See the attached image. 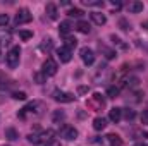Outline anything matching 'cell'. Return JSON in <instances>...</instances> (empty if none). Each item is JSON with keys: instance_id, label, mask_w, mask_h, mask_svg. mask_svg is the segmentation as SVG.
<instances>
[{"instance_id": "8", "label": "cell", "mask_w": 148, "mask_h": 146, "mask_svg": "<svg viewBox=\"0 0 148 146\" xmlns=\"http://www.w3.org/2000/svg\"><path fill=\"white\" fill-rule=\"evenodd\" d=\"M59 134L64 138V139H67V141H73V139H77V129H74L73 126H62L60 127V131H59Z\"/></svg>"}, {"instance_id": "12", "label": "cell", "mask_w": 148, "mask_h": 146, "mask_svg": "<svg viewBox=\"0 0 148 146\" xmlns=\"http://www.w3.org/2000/svg\"><path fill=\"white\" fill-rule=\"evenodd\" d=\"M45 12H47V16L52 19V21H55L57 17H59V10H57V5L55 3H47V7H45Z\"/></svg>"}, {"instance_id": "30", "label": "cell", "mask_w": 148, "mask_h": 146, "mask_svg": "<svg viewBox=\"0 0 148 146\" xmlns=\"http://www.w3.org/2000/svg\"><path fill=\"white\" fill-rule=\"evenodd\" d=\"M33 77H35V81H36L38 84H43V83H47V76H45L43 72H36Z\"/></svg>"}, {"instance_id": "37", "label": "cell", "mask_w": 148, "mask_h": 146, "mask_svg": "<svg viewBox=\"0 0 148 146\" xmlns=\"http://www.w3.org/2000/svg\"><path fill=\"white\" fill-rule=\"evenodd\" d=\"M77 93H79V95L88 93V86H79V88H77Z\"/></svg>"}, {"instance_id": "35", "label": "cell", "mask_w": 148, "mask_h": 146, "mask_svg": "<svg viewBox=\"0 0 148 146\" xmlns=\"http://www.w3.org/2000/svg\"><path fill=\"white\" fill-rule=\"evenodd\" d=\"M119 26H121V29H124V31H127V29H129V24H127V21H126V19H121V21H119Z\"/></svg>"}, {"instance_id": "20", "label": "cell", "mask_w": 148, "mask_h": 146, "mask_svg": "<svg viewBox=\"0 0 148 146\" xmlns=\"http://www.w3.org/2000/svg\"><path fill=\"white\" fill-rule=\"evenodd\" d=\"M43 52H50L52 48H53V40L48 36V38H43V41H41V46H40Z\"/></svg>"}, {"instance_id": "25", "label": "cell", "mask_w": 148, "mask_h": 146, "mask_svg": "<svg viewBox=\"0 0 148 146\" xmlns=\"http://www.w3.org/2000/svg\"><path fill=\"white\" fill-rule=\"evenodd\" d=\"M10 41V31H0V45H7Z\"/></svg>"}, {"instance_id": "41", "label": "cell", "mask_w": 148, "mask_h": 146, "mask_svg": "<svg viewBox=\"0 0 148 146\" xmlns=\"http://www.w3.org/2000/svg\"><path fill=\"white\" fill-rule=\"evenodd\" d=\"M3 146H10V145H3Z\"/></svg>"}, {"instance_id": "7", "label": "cell", "mask_w": 148, "mask_h": 146, "mask_svg": "<svg viewBox=\"0 0 148 146\" xmlns=\"http://www.w3.org/2000/svg\"><path fill=\"white\" fill-rule=\"evenodd\" d=\"M57 69H59V65H57V62L53 59H47L43 62V65H41V72L45 74L47 77L48 76H55L57 74Z\"/></svg>"}, {"instance_id": "24", "label": "cell", "mask_w": 148, "mask_h": 146, "mask_svg": "<svg viewBox=\"0 0 148 146\" xmlns=\"http://www.w3.org/2000/svg\"><path fill=\"white\" fill-rule=\"evenodd\" d=\"M76 45H77V40L73 36H66V43H64V46L66 48H69V50H73V48H76Z\"/></svg>"}, {"instance_id": "19", "label": "cell", "mask_w": 148, "mask_h": 146, "mask_svg": "<svg viewBox=\"0 0 148 146\" xmlns=\"http://www.w3.org/2000/svg\"><path fill=\"white\" fill-rule=\"evenodd\" d=\"M76 29H77L79 33H83V35H88V33L91 31V28H90V24H88L86 21H77V24H76Z\"/></svg>"}, {"instance_id": "26", "label": "cell", "mask_w": 148, "mask_h": 146, "mask_svg": "<svg viewBox=\"0 0 148 146\" xmlns=\"http://www.w3.org/2000/svg\"><path fill=\"white\" fill-rule=\"evenodd\" d=\"M67 14H69L71 17H83V16H84V12H83L81 9H77V7H73V9H69V10H67Z\"/></svg>"}, {"instance_id": "1", "label": "cell", "mask_w": 148, "mask_h": 146, "mask_svg": "<svg viewBox=\"0 0 148 146\" xmlns=\"http://www.w3.org/2000/svg\"><path fill=\"white\" fill-rule=\"evenodd\" d=\"M53 136H55V132H53L52 129H47V131H41V132H33V134H29V136H28V141H29L31 145H47V143H50V141L53 139Z\"/></svg>"}, {"instance_id": "28", "label": "cell", "mask_w": 148, "mask_h": 146, "mask_svg": "<svg viewBox=\"0 0 148 146\" xmlns=\"http://www.w3.org/2000/svg\"><path fill=\"white\" fill-rule=\"evenodd\" d=\"M17 35H19L21 40H31V38H33V33H31V31H28V29H19V31H17Z\"/></svg>"}, {"instance_id": "23", "label": "cell", "mask_w": 148, "mask_h": 146, "mask_svg": "<svg viewBox=\"0 0 148 146\" xmlns=\"http://www.w3.org/2000/svg\"><path fill=\"white\" fill-rule=\"evenodd\" d=\"M119 93H121V88H119V86H110V88L107 89V96H109V98H117Z\"/></svg>"}, {"instance_id": "31", "label": "cell", "mask_w": 148, "mask_h": 146, "mask_svg": "<svg viewBox=\"0 0 148 146\" xmlns=\"http://www.w3.org/2000/svg\"><path fill=\"white\" fill-rule=\"evenodd\" d=\"M26 96H28V95H26L24 91H14V93H12V98H14V100H21V102H23V100H26Z\"/></svg>"}, {"instance_id": "21", "label": "cell", "mask_w": 148, "mask_h": 146, "mask_svg": "<svg viewBox=\"0 0 148 146\" xmlns=\"http://www.w3.org/2000/svg\"><path fill=\"white\" fill-rule=\"evenodd\" d=\"M5 138H7L9 141H16V139L19 138V132H17L14 127H9V129H5Z\"/></svg>"}, {"instance_id": "10", "label": "cell", "mask_w": 148, "mask_h": 146, "mask_svg": "<svg viewBox=\"0 0 148 146\" xmlns=\"http://www.w3.org/2000/svg\"><path fill=\"white\" fill-rule=\"evenodd\" d=\"M57 57L60 59V62L67 64V62H71V59H73V50H69V48H66V46H60V48L57 50Z\"/></svg>"}, {"instance_id": "32", "label": "cell", "mask_w": 148, "mask_h": 146, "mask_svg": "<svg viewBox=\"0 0 148 146\" xmlns=\"http://www.w3.org/2000/svg\"><path fill=\"white\" fill-rule=\"evenodd\" d=\"M110 40L114 41V45H119V46H121V48H124V50L127 48V45H124V43H122V40H121L119 36H115V35H112V36H110Z\"/></svg>"}, {"instance_id": "17", "label": "cell", "mask_w": 148, "mask_h": 146, "mask_svg": "<svg viewBox=\"0 0 148 146\" xmlns=\"http://www.w3.org/2000/svg\"><path fill=\"white\" fill-rule=\"evenodd\" d=\"M71 29H73V24H71L69 21H62L60 26H59V33H60L62 36H67V35L71 33Z\"/></svg>"}, {"instance_id": "18", "label": "cell", "mask_w": 148, "mask_h": 146, "mask_svg": "<svg viewBox=\"0 0 148 146\" xmlns=\"http://www.w3.org/2000/svg\"><path fill=\"white\" fill-rule=\"evenodd\" d=\"M105 126H107V120H105L103 117H97V119H93V129H95V131H103Z\"/></svg>"}, {"instance_id": "11", "label": "cell", "mask_w": 148, "mask_h": 146, "mask_svg": "<svg viewBox=\"0 0 148 146\" xmlns=\"http://www.w3.org/2000/svg\"><path fill=\"white\" fill-rule=\"evenodd\" d=\"M98 50H100V52L105 55V59H109V60H112V59H115V57H117V52H115V50H112V48H109V46H105L102 41L98 43Z\"/></svg>"}, {"instance_id": "22", "label": "cell", "mask_w": 148, "mask_h": 146, "mask_svg": "<svg viewBox=\"0 0 148 146\" xmlns=\"http://www.w3.org/2000/svg\"><path fill=\"white\" fill-rule=\"evenodd\" d=\"M64 119H66V113H64L62 110H55V112L52 113V120H53L55 124H60Z\"/></svg>"}, {"instance_id": "36", "label": "cell", "mask_w": 148, "mask_h": 146, "mask_svg": "<svg viewBox=\"0 0 148 146\" xmlns=\"http://www.w3.org/2000/svg\"><path fill=\"white\" fill-rule=\"evenodd\" d=\"M141 124L148 126V110H143V113H141Z\"/></svg>"}, {"instance_id": "38", "label": "cell", "mask_w": 148, "mask_h": 146, "mask_svg": "<svg viewBox=\"0 0 148 146\" xmlns=\"http://www.w3.org/2000/svg\"><path fill=\"white\" fill-rule=\"evenodd\" d=\"M110 3L114 5V7H115V9H117V10H119V9L122 7V2H119V0H112Z\"/></svg>"}, {"instance_id": "9", "label": "cell", "mask_w": 148, "mask_h": 146, "mask_svg": "<svg viewBox=\"0 0 148 146\" xmlns=\"http://www.w3.org/2000/svg\"><path fill=\"white\" fill-rule=\"evenodd\" d=\"M79 55H81V60H83L86 65H91V64L95 62V53H93V50H91V48H88V46L81 48Z\"/></svg>"}, {"instance_id": "33", "label": "cell", "mask_w": 148, "mask_h": 146, "mask_svg": "<svg viewBox=\"0 0 148 146\" xmlns=\"http://www.w3.org/2000/svg\"><path fill=\"white\" fill-rule=\"evenodd\" d=\"M134 146H148V134H143L141 138H140V141H136Z\"/></svg>"}, {"instance_id": "2", "label": "cell", "mask_w": 148, "mask_h": 146, "mask_svg": "<svg viewBox=\"0 0 148 146\" xmlns=\"http://www.w3.org/2000/svg\"><path fill=\"white\" fill-rule=\"evenodd\" d=\"M43 110H45V105L41 102H31V103H28L23 110L17 112V117L19 119H26L28 115H41Z\"/></svg>"}, {"instance_id": "15", "label": "cell", "mask_w": 148, "mask_h": 146, "mask_svg": "<svg viewBox=\"0 0 148 146\" xmlns=\"http://www.w3.org/2000/svg\"><path fill=\"white\" fill-rule=\"evenodd\" d=\"M109 119H110V122L117 124V122L122 119V108H117V107H114V108L109 112Z\"/></svg>"}, {"instance_id": "39", "label": "cell", "mask_w": 148, "mask_h": 146, "mask_svg": "<svg viewBox=\"0 0 148 146\" xmlns=\"http://www.w3.org/2000/svg\"><path fill=\"white\" fill-rule=\"evenodd\" d=\"M45 146H60V143H59V141H55V139H52L50 143H47Z\"/></svg>"}, {"instance_id": "16", "label": "cell", "mask_w": 148, "mask_h": 146, "mask_svg": "<svg viewBox=\"0 0 148 146\" xmlns=\"http://www.w3.org/2000/svg\"><path fill=\"white\" fill-rule=\"evenodd\" d=\"M107 141H109V145H110V146H122V145H124L122 138H121L119 134H114V132L107 136Z\"/></svg>"}, {"instance_id": "29", "label": "cell", "mask_w": 148, "mask_h": 146, "mask_svg": "<svg viewBox=\"0 0 148 146\" xmlns=\"http://www.w3.org/2000/svg\"><path fill=\"white\" fill-rule=\"evenodd\" d=\"M122 115H124L127 120H133V119L136 117V112H134V110H131V108H126V110H122Z\"/></svg>"}, {"instance_id": "13", "label": "cell", "mask_w": 148, "mask_h": 146, "mask_svg": "<svg viewBox=\"0 0 148 146\" xmlns=\"http://www.w3.org/2000/svg\"><path fill=\"white\" fill-rule=\"evenodd\" d=\"M90 17H91V21H93L95 24H98V26H103V24L107 23V17H105V14H102V12H91Z\"/></svg>"}, {"instance_id": "4", "label": "cell", "mask_w": 148, "mask_h": 146, "mask_svg": "<svg viewBox=\"0 0 148 146\" xmlns=\"http://www.w3.org/2000/svg\"><path fill=\"white\" fill-rule=\"evenodd\" d=\"M19 57H21V48H19V46H12V48L7 52V55H5L7 65H9L10 69H16V67L19 65Z\"/></svg>"}, {"instance_id": "3", "label": "cell", "mask_w": 148, "mask_h": 146, "mask_svg": "<svg viewBox=\"0 0 148 146\" xmlns=\"http://www.w3.org/2000/svg\"><path fill=\"white\" fill-rule=\"evenodd\" d=\"M86 105H88V108L93 110V112L103 110L105 108V98H103L100 93H93V95L90 96V100L86 102Z\"/></svg>"}, {"instance_id": "40", "label": "cell", "mask_w": 148, "mask_h": 146, "mask_svg": "<svg viewBox=\"0 0 148 146\" xmlns=\"http://www.w3.org/2000/svg\"><path fill=\"white\" fill-rule=\"evenodd\" d=\"M141 28H143V29H147V31H148V21H145V23L141 24Z\"/></svg>"}, {"instance_id": "34", "label": "cell", "mask_w": 148, "mask_h": 146, "mask_svg": "<svg viewBox=\"0 0 148 146\" xmlns=\"http://www.w3.org/2000/svg\"><path fill=\"white\" fill-rule=\"evenodd\" d=\"M9 24V16L7 14H0V28H5Z\"/></svg>"}, {"instance_id": "6", "label": "cell", "mask_w": 148, "mask_h": 146, "mask_svg": "<svg viewBox=\"0 0 148 146\" xmlns=\"http://www.w3.org/2000/svg\"><path fill=\"white\" fill-rule=\"evenodd\" d=\"M52 98L55 102H59V103H71V102L76 100V96L73 93H66V91H60V89H55L52 93Z\"/></svg>"}, {"instance_id": "27", "label": "cell", "mask_w": 148, "mask_h": 146, "mask_svg": "<svg viewBox=\"0 0 148 146\" xmlns=\"http://www.w3.org/2000/svg\"><path fill=\"white\" fill-rule=\"evenodd\" d=\"M83 3L88 5V7H103L102 0H83Z\"/></svg>"}, {"instance_id": "5", "label": "cell", "mask_w": 148, "mask_h": 146, "mask_svg": "<svg viewBox=\"0 0 148 146\" xmlns=\"http://www.w3.org/2000/svg\"><path fill=\"white\" fill-rule=\"evenodd\" d=\"M31 19H33V16H31L29 9H19L17 14H16V17H14V23H16L17 26H21V24L31 23Z\"/></svg>"}, {"instance_id": "14", "label": "cell", "mask_w": 148, "mask_h": 146, "mask_svg": "<svg viewBox=\"0 0 148 146\" xmlns=\"http://www.w3.org/2000/svg\"><path fill=\"white\" fill-rule=\"evenodd\" d=\"M127 10L133 12V14L141 12V10H143V2H140V0H133V2H129V3H127Z\"/></svg>"}]
</instances>
